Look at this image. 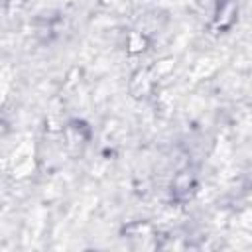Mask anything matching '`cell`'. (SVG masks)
<instances>
[{
  "label": "cell",
  "instance_id": "6da1fadb",
  "mask_svg": "<svg viewBox=\"0 0 252 252\" xmlns=\"http://www.w3.org/2000/svg\"><path fill=\"white\" fill-rule=\"evenodd\" d=\"M35 156L33 148L30 144H22L16 148L12 156V177L14 179H26L35 171Z\"/></svg>",
  "mask_w": 252,
  "mask_h": 252
},
{
  "label": "cell",
  "instance_id": "7a4b0ae2",
  "mask_svg": "<svg viewBox=\"0 0 252 252\" xmlns=\"http://www.w3.org/2000/svg\"><path fill=\"white\" fill-rule=\"evenodd\" d=\"M195 191H197V179H195V173L191 169H183V171L173 175V181H171V197H173V201L185 203V201H189L193 197Z\"/></svg>",
  "mask_w": 252,
  "mask_h": 252
},
{
  "label": "cell",
  "instance_id": "3957f363",
  "mask_svg": "<svg viewBox=\"0 0 252 252\" xmlns=\"http://www.w3.org/2000/svg\"><path fill=\"white\" fill-rule=\"evenodd\" d=\"M238 20V2L236 0H220L213 14V26L219 32H228Z\"/></svg>",
  "mask_w": 252,
  "mask_h": 252
},
{
  "label": "cell",
  "instance_id": "277c9868",
  "mask_svg": "<svg viewBox=\"0 0 252 252\" xmlns=\"http://www.w3.org/2000/svg\"><path fill=\"white\" fill-rule=\"evenodd\" d=\"M61 132H63L65 142H67L69 148H81V146H85V144L89 142V138H91V128H89V124H87L85 120H77V118L69 120V122L63 126Z\"/></svg>",
  "mask_w": 252,
  "mask_h": 252
},
{
  "label": "cell",
  "instance_id": "5b68a950",
  "mask_svg": "<svg viewBox=\"0 0 252 252\" xmlns=\"http://www.w3.org/2000/svg\"><path fill=\"white\" fill-rule=\"evenodd\" d=\"M152 89H154V79H152L150 69H138L132 75L130 85H128L132 98H146L152 93Z\"/></svg>",
  "mask_w": 252,
  "mask_h": 252
},
{
  "label": "cell",
  "instance_id": "8992f818",
  "mask_svg": "<svg viewBox=\"0 0 252 252\" xmlns=\"http://www.w3.org/2000/svg\"><path fill=\"white\" fill-rule=\"evenodd\" d=\"M150 47V39L144 32H130L126 37V51L130 55H140Z\"/></svg>",
  "mask_w": 252,
  "mask_h": 252
},
{
  "label": "cell",
  "instance_id": "52a82bcc",
  "mask_svg": "<svg viewBox=\"0 0 252 252\" xmlns=\"http://www.w3.org/2000/svg\"><path fill=\"white\" fill-rule=\"evenodd\" d=\"M173 67H175V59H173V57H163V59L156 61V63L150 67V73H152L154 83L159 81V79H163V77H167V75L173 71Z\"/></svg>",
  "mask_w": 252,
  "mask_h": 252
},
{
  "label": "cell",
  "instance_id": "ba28073f",
  "mask_svg": "<svg viewBox=\"0 0 252 252\" xmlns=\"http://www.w3.org/2000/svg\"><path fill=\"white\" fill-rule=\"evenodd\" d=\"M124 234L130 236V238H144V236H150L152 234V226L148 222H130L128 226H124Z\"/></svg>",
  "mask_w": 252,
  "mask_h": 252
}]
</instances>
